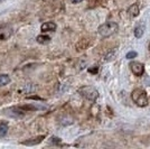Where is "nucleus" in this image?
Here are the masks:
<instances>
[{
  "instance_id": "obj_1",
  "label": "nucleus",
  "mask_w": 150,
  "mask_h": 149,
  "mask_svg": "<svg viewBox=\"0 0 150 149\" xmlns=\"http://www.w3.org/2000/svg\"><path fill=\"white\" fill-rule=\"evenodd\" d=\"M131 99L138 106H148L147 92L144 90H142V89H134L131 93Z\"/></svg>"
},
{
  "instance_id": "obj_2",
  "label": "nucleus",
  "mask_w": 150,
  "mask_h": 149,
  "mask_svg": "<svg viewBox=\"0 0 150 149\" xmlns=\"http://www.w3.org/2000/svg\"><path fill=\"white\" fill-rule=\"evenodd\" d=\"M119 29V26L117 23H112V21H109L105 24H102V25L98 28V33L99 35L102 37H109L113 34H115Z\"/></svg>"
},
{
  "instance_id": "obj_3",
  "label": "nucleus",
  "mask_w": 150,
  "mask_h": 149,
  "mask_svg": "<svg viewBox=\"0 0 150 149\" xmlns=\"http://www.w3.org/2000/svg\"><path fill=\"white\" fill-rule=\"evenodd\" d=\"M80 93L90 101H95L99 98V92L93 87H83L82 89H80Z\"/></svg>"
},
{
  "instance_id": "obj_4",
  "label": "nucleus",
  "mask_w": 150,
  "mask_h": 149,
  "mask_svg": "<svg viewBox=\"0 0 150 149\" xmlns=\"http://www.w3.org/2000/svg\"><path fill=\"white\" fill-rule=\"evenodd\" d=\"M130 70L134 75L141 76L144 72V64L140 62H131L130 63Z\"/></svg>"
},
{
  "instance_id": "obj_5",
  "label": "nucleus",
  "mask_w": 150,
  "mask_h": 149,
  "mask_svg": "<svg viewBox=\"0 0 150 149\" xmlns=\"http://www.w3.org/2000/svg\"><path fill=\"white\" fill-rule=\"evenodd\" d=\"M11 35V28L9 26H4L0 28V40H5L10 37Z\"/></svg>"
},
{
  "instance_id": "obj_6",
  "label": "nucleus",
  "mask_w": 150,
  "mask_h": 149,
  "mask_svg": "<svg viewBox=\"0 0 150 149\" xmlns=\"http://www.w3.org/2000/svg\"><path fill=\"white\" fill-rule=\"evenodd\" d=\"M144 31H146V25L141 21V23H139L137 27L134 28V36L137 38H141L144 36Z\"/></svg>"
},
{
  "instance_id": "obj_7",
  "label": "nucleus",
  "mask_w": 150,
  "mask_h": 149,
  "mask_svg": "<svg viewBox=\"0 0 150 149\" xmlns=\"http://www.w3.org/2000/svg\"><path fill=\"white\" fill-rule=\"evenodd\" d=\"M40 29L43 33H48V31H56V24L53 23V21H48V23H45L42 25Z\"/></svg>"
},
{
  "instance_id": "obj_8",
  "label": "nucleus",
  "mask_w": 150,
  "mask_h": 149,
  "mask_svg": "<svg viewBox=\"0 0 150 149\" xmlns=\"http://www.w3.org/2000/svg\"><path fill=\"white\" fill-rule=\"evenodd\" d=\"M117 54H118V48H117V47L110 50L105 55H104V62H111L113 60H115Z\"/></svg>"
},
{
  "instance_id": "obj_9",
  "label": "nucleus",
  "mask_w": 150,
  "mask_h": 149,
  "mask_svg": "<svg viewBox=\"0 0 150 149\" xmlns=\"http://www.w3.org/2000/svg\"><path fill=\"white\" fill-rule=\"evenodd\" d=\"M45 139V136H38L36 138H33V139H28L27 141H24L23 145H26V146H34V145H37V143H42Z\"/></svg>"
},
{
  "instance_id": "obj_10",
  "label": "nucleus",
  "mask_w": 150,
  "mask_h": 149,
  "mask_svg": "<svg viewBox=\"0 0 150 149\" xmlns=\"http://www.w3.org/2000/svg\"><path fill=\"white\" fill-rule=\"evenodd\" d=\"M128 13H129V15L131 17H137L138 15H139V6H138L137 4L131 5V6L129 7V9H128Z\"/></svg>"
},
{
  "instance_id": "obj_11",
  "label": "nucleus",
  "mask_w": 150,
  "mask_h": 149,
  "mask_svg": "<svg viewBox=\"0 0 150 149\" xmlns=\"http://www.w3.org/2000/svg\"><path fill=\"white\" fill-rule=\"evenodd\" d=\"M8 83H10V77L7 74H0V87L7 85Z\"/></svg>"
},
{
  "instance_id": "obj_12",
  "label": "nucleus",
  "mask_w": 150,
  "mask_h": 149,
  "mask_svg": "<svg viewBox=\"0 0 150 149\" xmlns=\"http://www.w3.org/2000/svg\"><path fill=\"white\" fill-rule=\"evenodd\" d=\"M7 132H8V123L7 122L0 123V138L6 136Z\"/></svg>"
},
{
  "instance_id": "obj_13",
  "label": "nucleus",
  "mask_w": 150,
  "mask_h": 149,
  "mask_svg": "<svg viewBox=\"0 0 150 149\" xmlns=\"http://www.w3.org/2000/svg\"><path fill=\"white\" fill-rule=\"evenodd\" d=\"M50 40V36H46V35H39L37 37V42L39 44H46L48 43Z\"/></svg>"
},
{
  "instance_id": "obj_14",
  "label": "nucleus",
  "mask_w": 150,
  "mask_h": 149,
  "mask_svg": "<svg viewBox=\"0 0 150 149\" xmlns=\"http://www.w3.org/2000/svg\"><path fill=\"white\" fill-rule=\"evenodd\" d=\"M125 56H127V58H128V60H133V58H136V57L138 56V53L137 52H133V50H132V52H129Z\"/></svg>"
},
{
  "instance_id": "obj_15",
  "label": "nucleus",
  "mask_w": 150,
  "mask_h": 149,
  "mask_svg": "<svg viewBox=\"0 0 150 149\" xmlns=\"http://www.w3.org/2000/svg\"><path fill=\"white\" fill-rule=\"evenodd\" d=\"M88 71L91 73V74H96L98 72H99V67L98 66H94V67H90L88 68Z\"/></svg>"
},
{
  "instance_id": "obj_16",
  "label": "nucleus",
  "mask_w": 150,
  "mask_h": 149,
  "mask_svg": "<svg viewBox=\"0 0 150 149\" xmlns=\"http://www.w3.org/2000/svg\"><path fill=\"white\" fill-rule=\"evenodd\" d=\"M71 1H72L73 4H79V2H82L83 0H71Z\"/></svg>"
},
{
  "instance_id": "obj_17",
  "label": "nucleus",
  "mask_w": 150,
  "mask_h": 149,
  "mask_svg": "<svg viewBox=\"0 0 150 149\" xmlns=\"http://www.w3.org/2000/svg\"><path fill=\"white\" fill-rule=\"evenodd\" d=\"M149 50H150V44H149Z\"/></svg>"
}]
</instances>
